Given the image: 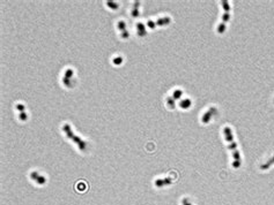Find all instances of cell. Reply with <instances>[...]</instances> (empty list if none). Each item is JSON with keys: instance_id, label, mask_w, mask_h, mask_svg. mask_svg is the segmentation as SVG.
Here are the masks:
<instances>
[{"instance_id": "obj_15", "label": "cell", "mask_w": 274, "mask_h": 205, "mask_svg": "<svg viewBox=\"0 0 274 205\" xmlns=\"http://www.w3.org/2000/svg\"><path fill=\"white\" fill-rule=\"evenodd\" d=\"M128 32L127 31H123V32H122V34H120V37H122V38H123V39H126V38H128Z\"/></svg>"}, {"instance_id": "obj_3", "label": "cell", "mask_w": 274, "mask_h": 205, "mask_svg": "<svg viewBox=\"0 0 274 205\" xmlns=\"http://www.w3.org/2000/svg\"><path fill=\"white\" fill-rule=\"evenodd\" d=\"M137 29H138V36L142 37V36L146 35V30H145V24H142L141 22L137 23Z\"/></svg>"}, {"instance_id": "obj_11", "label": "cell", "mask_w": 274, "mask_h": 205, "mask_svg": "<svg viewBox=\"0 0 274 205\" xmlns=\"http://www.w3.org/2000/svg\"><path fill=\"white\" fill-rule=\"evenodd\" d=\"M15 108L18 109L19 112H24V109H26V107H24V105L23 104H16V106H15Z\"/></svg>"}, {"instance_id": "obj_8", "label": "cell", "mask_w": 274, "mask_h": 205, "mask_svg": "<svg viewBox=\"0 0 274 205\" xmlns=\"http://www.w3.org/2000/svg\"><path fill=\"white\" fill-rule=\"evenodd\" d=\"M106 6L108 7H110L111 9H113V10H117L118 9V5L113 2V1H106Z\"/></svg>"}, {"instance_id": "obj_4", "label": "cell", "mask_w": 274, "mask_h": 205, "mask_svg": "<svg viewBox=\"0 0 274 205\" xmlns=\"http://www.w3.org/2000/svg\"><path fill=\"white\" fill-rule=\"evenodd\" d=\"M117 28H118V30H119L120 32L126 31V23H125L123 20H120V21H118V23H117Z\"/></svg>"}, {"instance_id": "obj_2", "label": "cell", "mask_w": 274, "mask_h": 205, "mask_svg": "<svg viewBox=\"0 0 274 205\" xmlns=\"http://www.w3.org/2000/svg\"><path fill=\"white\" fill-rule=\"evenodd\" d=\"M87 188H88V186H87V183L84 182V181H80V182H78L76 183V187H75V189L78 190V191L80 192H83L87 190Z\"/></svg>"}, {"instance_id": "obj_16", "label": "cell", "mask_w": 274, "mask_h": 205, "mask_svg": "<svg viewBox=\"0 0 274 205\" xmlns=\"http://www.w3.org/2000/svg\"><path fill=\"white\" fill-rule=\"evenodd\" d=\"M147 26L149 27L150 29H153V28H155V23L153 21H148L147 22Z\"/></svg>"}, {"instance_id": "obj_18", "label": "cell", "mask_w": 274, "mask_h": 205, "mask_svg": "<svg viewBox=\"0 0 274 205\" xmlns=\"http://www.w3.org/2000/svg\"><path fill=\"white\" fill-rule=\"evenodd\" d=\"M138 15H139V13H138V9L137 8L133 9V10H132V16H135V18H137Z\"/></svg>"}, {"instance_id": "obj_6", "label": "cell", "mask_w": 274, "mask_h": 205, "mask_svg": "<svg viewBox=\"0 0 274 205\" xmlns=\"http://www.w3.org/2000/svg\"><path fill=\"white\" fill-rule=\"evenodd\" d=\"M112 63L115 66H119L123 63V58L120 57V55H118V57H115L113 59H112Z\"/></svg>"}, {"instance_id": "obj_14", "label": "cell", "mask_w": 274, "mask_h": 205, "mask_svg": "<svg viewBox=\"0 0 274 205\" xmlns=\"http://www.w3.org/2000/svg\"><path fill=\"white\" fill-rule=\"evenodd\" d=\"M181 96H182V91H181V90H176V91L173 92V98H175V99L181 98Z\"/></svg>"}, {"instance_id": "obj_1", "label": "cell", "mask_w": 274, "mask_h": 205, "mask_svg": "<svg viewBox=\"0 0 274 205\" xmlns=\"http://www.w3.org/2000/svg\"><path fill=\"white\" fill-rule=\"evenodd\" d=\"M62 130H64V133L66 134V136L68 137V138H72V140H73V142H74V143L79 146L80 150H82V151H84V150H86L87 143H86L84 141L81 140L80 137H78V136H75L74 134H73L72 128H71V126H70L68 123H65V125L62 126Z\"/></svg>"}, {"instance_id": "obj_12", "label": "cell", "mask_w": 274, "mask_h": 205, "mask_svg": "<svg viewBox=\"0 0 274 205\" xmlns=\"http://www.w3.org/2000/svg\"><path fill=\"white\" fill-rule=\"evenodd\" d=\"M62 83H64V84H65V85H66L67 88H70V87H72V83H71V80H67V79H65V77H62Z\"/></svg>"}, {"instance_id": "obj_9", "label": "cell", "mask_w": 274, "mask_h": 205, "mask_svg": "<svg viewBox=\"0 0 274 205\" xmlns=\"http://www.w3.org/2000/svg\"><path fill=\"white\" fill-rule=\"evenodd\" d=\"M36 182H37V184H40V186H43V184H45V182H46V179H45L43 175H40L38 179L36 180Z\"/></svg>"}, {"instance_id": "obj_13", "label": "cell", "mask_w": 274, "mask_h": 205, "mask_svg": "<svg viewBox=\"0 0 274 205\" xmlns=\"http://www.w3.org/2000/svg\"><path fill=\"white\" fill-rule=\"evenodd\" d=\"M38 176H40V175H38V173H37V172H31L30 173V179L31 180H37L38 179Z\"/></svg>"}, {"instance_id": "obj_5", "label": "cell", "mask_w": 274, "mask_h": 205, "mask_svg": "<svg viewBox=\"0 0 274 205\" xmlns=\"http://www.w3.org/2000/svg\"><path fill=\"white\" fill-rule=\"evenodd\" d=\"M179 106H181L182 108H184V109L189 108V107L191 106V101L189 100V99H185V100H182V101H181V104H179Z\"/></svg>"}, {"instance_id": "obj_17", "label": "cell", "mask_w": 274, "mask_h": 205, "mask_svg": "<svg viewBox=\"0 0 274 205\" xmlns=\"http://www.w3.org/2000/svg\"><path fill=\"white\" fill-rule=\"evenodd\" d=\"M224 29H225L224 24H221V26L217 28V31H219V32H223V31H224Z\"/></svg>"}, {"instance_id": "obj_7", "label": "cell", "mask_w": 274, "mask_h": 205, "mask_svg": "<svg viewBox=\"0 0 274 205\" xmlns=\"http://www.w3.org/2000/svg\"><path fill=\"white\" fill-rule=\"evenodd\" d=\"M64 77L67 80H71L72 77H73V69H71V68H68V69H66V71H65V75H64Z\"/></svg>"}, {"instance_id": "obj_10", "label": "cell", "mask_w": 274, "mask_h": 205, "mask_svg": "<svg viewBox=\"0 0 274 205\" xmlns=\"http://www.w3.org/2000/svg\"><path fill=\"white\" fill-rule=\"evenodd\" d=\"M27 119H28V115H27L26 111H24V112H20V113H19V120H20V121H26Z\"/></svg>"}]
</instances>
